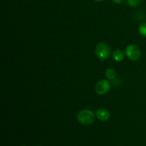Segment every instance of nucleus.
<instances>
[{
	"label": "nucleus",
	"instance_id": "obj_1",
	"mask_svg": "<svg viewBox=\"0 0 146 146\" xmlns=\"http://www.w3.org/2000/svg\"><path fill=\"white\" fill-rule=\"evenodd\" d=\"M77 121L84 125H89L95 121V114L89 109L80 111L77 114Z\"/></svg>",
	"mask_w": 146,
	"mask_h": 146
},
{
	"label": "nucleus",
	"instance_id": "obj_2",
	"mask_svg": "<svg viewBox=\"0 0 146 146\" xmlns=\"http://www.w3.org/2000/svg\"><path fill=\"white\" fill-rule=\"evenodd\" d=\"M95 54L99 59L106 61L111 57V50L105 43H99L96 46Z\"/></svg>",
	"mask_w": 146,
	"mask_h": 146
},
{
	"label": "nucleus",
	"instance_id": "obj_3",
	"mask_svg": "<svg viewBox=\"0 0 146 146\" xmlns=\"http://www.w3.org/2000/svg\"><path fill=\"white\" fill-rule=\"evenodd\" d=\"M125 55L133 61H136L139 60L141 56V49L134 44H130L125 48Z\"/></svg>",
	"mask_w": 146,
	"mask_h": 146
},
{
	"label": "nucleus",
	"instance_id": "obj_4",
	"mask_svg": "<svg viewBox=\"0 0 146 146\" xmlns=\"http://www.w3.org/2000/svg\"><path fill=\"white\" fill-rule=\"evenodd\" d=\"M111 84L106 79H101L97 82L95 86L96 93L98 95H104L109 91Z\"/></svg>",
	"mask_w": 146,
	"mask_h": 146
},
{
	"label": "nucleus",
	"instance_id": "obj_5",
	"mask_svg": "<svg viewBox=\"0 0 146 146\" xmlns=\"http://www.w3.org/2000/svg\"><path fill=\"white\" fill-rule=\"evenodd\" d=\"M97 118L101 121H107L110 118V112L105 108H99L96 113Z\"/></svg>",
	"mask_w": 146,
	"mask_h": 146
},
{
	"label": "nucleus",
	"instance_id": "obj_6",
	"mask_svg": "<svg viewBox=\"0 0 146 146\" xmlns=\"http://www.w3.org/2000/svg\"><path fill=\"white\" fill-rule=\"evenodd\" d=\"M112 58L116 62H121L125 58V54L123 51L120 49H117L113 53Z\"/></svg>",
	"mask_w": 146,
	"mask_h": 146
},
{
	"label": "nucleus",
	"instance_id": "obj_7",
	"mask_svg": "<svg viewBox=\"0 0 146 146\" xmlns=\"http://www.w3.org/2000/svg\"><path fill=\"white\" fill-rule=\"evenodd\" d=\"M106 76L108 79H114L116 77V71L113 68H108L106 71Z\"/></svg>",
	"mask_w": 146,
	"mask_h": 146
},
{
	"label": "nucleus",
	"instance_id": "obj_8",
	"mask_svg": "<svg viewBox=\"0 0 146 146\" xmlns=\"http://www.w3.org/2000/svg\"><path fill=\"white\" fill-rule=\"evenodd\" d=\"M138 31L143 36L146 37V23H142L140 24L138 27Z\"/></svg>",
	"mask_w": 146,
	"mask_h": 146
},
{
	"label": "nucleus",
	"instance_id": "obj_9",
	"mask_svg": "<svg viewBox=\"0 0 146 146\" xmlns=\"http://www.w3.org/2000/svg\"><path fill=\"white\" fill-rule=\"evenodd\" d=\"M141 2V0H128V5L131 7H137Z\"/></svg>",
	"mask_w": 146,
	"mask_h": 146
},
{
	"label": "nucleus",
	"instance_id": "obj_10",
	"mask_svg": "<svg viewBox=\"0 0 146 146\" xmlns=\"http://www.w3.org/2000/svg\"><path fill=\"white\" fill-rule=\"evenodd\" d=\"M113 2L115 3V4H122L125 0H111Z\"/></svg>",
	"mask_w": 146,
	"mask_h": 146
},
{
	"label": "nucleus",
	"instance_id": "obj_11",
	"mask_svg": "<svg viewBox=\"0 0 146 146\" xmlns=\"http://www.w3.org/2000/svg\"><path fill=\"white\" fill-rule=\"evenodd\" d=\"M94 1H102L103 0H94Z\"/></svg>",
	"mask_w": 146,
	"mask_h": 146
}]
</instances>
